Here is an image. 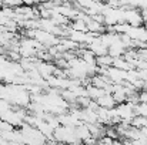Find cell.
Instances as JSON below:
<instances>
[{
	"label": "cell",
	"mask_w": 147,
	"mask_h": 145,
	"mask_svg": "<svg viewBox=\"0 0 147 145\" xmlns=\"http://www.w3.org/2000/svg\"><path fill=\"white\" fill-rule=\"evenodd\" d=\"M111 65H114V67H117V68H121V70H126V71H129V70L131 68L130 63L126 61L123 57H113V64H111Z\"/></svg>",
	"instance_id": "7"
},
{
	"label": "cell",
	"mask_w": 147,
	"mask_h": 145,
	"mask_svg": "<svg viewBox=\"0 0 147 145\" xmlns=\"http://www.w3.org/2000/svg\"><path fill=\"white\" fill-rule=\"evenodd\" d=\"M143 26L146 27V30H147V21H144V23H143Z\"/></svg>",
	"instance_id": "12"
},
{
	"label": "cell",
	"mask_w": 147,
	"mask_h": 145,
	"mask_svg": "<svg viewBox=\"0 0 147 145\" xmlns=\"http://www.w3.org/2000/svg\"><path fill=\"white\" fill-rule=\"evenodd\" d=\"M101 1H104V3H106V1H107V0H101Z\"/></svg>",
	"instance_id": "13"
},
{
	"label": "cell",
	"mask_w": 147,
	"mask_h": 145,
	"mask_svg": "<svg viewBox=\"0 0 147 145\" xmlns=\"http://www.w3.org/2000/svg\"><path fill=\"white\" fill-rule=\"evenodd\" d=\"M107 76L110 77L111 83L116 84V83H121L123 80L127 78V71L121 70V68H117L114 65H110V67H107Z\"/></svg>",
	"instance_id": "2"
},
{
	"label": "cell",
	"mask_w": 147,
	"mask_h": 145,
	"mask_svg": "<svg viewBox=\"0 0 147 145\" xmlns=\"http://www.w3.org/2000/svg\"><path fill=\"white\" fill-rule=\"evenodd\" d=\"M96 101H97V104L100 107H104V108H113V107H116V101H114V98L111 94H103V96H100L98 98H96Z\"/></svg>",
	"instance_id": "3"
},
{
	"label": "cell",
	"mask_w": 147,
	"mask_h": 145,
	"mask_svg": "<svg viewBox=\"0 0 147 145\" xmlns=\"http://www.w3.org/2000/svg\"><path fill=\"white\" fill-rule=\"evenodd\" d=\"M124 21L129 23L130 26H142L144 23V20L142 17L139 7H130V9L124 10Z\"/></svg>",
	"instance_id": "1"
},
{
	"label": "cell",
	"mask_w": 147,
	"mask_h": 145,
	"mask_svg": "<svg viewBox=\"0 0 147 145\" xmlns=\"http://www.w3.org/2000/svg\"><path fill=\"white\" fill-rule=\"evenodd\" d=\"M96 64L100 67H110L113 64V57L109 53L103 55H96Z\"/></svg>",
	"instance_id": "6"
},
{
	"label": "cell",
	"mask_w": 147,
	"mask_h": 145,
	"mask_svg": "<svg viewBox=\"0 0 147 145\" xmlns=\"http://www.w3.org/2000/svg\"><path fill=\"white\" fill-rule=\"evenodd\" d=\"M139 102H147V91L143 90L140 94H139Z\"/></svg>",
	"instance_id": "10"
},
{
	"label": "cell",
	"mask_w": 147,
	"mask_h": 145,
	"mask_svg": "<svg viewBox=\"0 0 147 145\" xmlns=\"http://www.w3.org/2000/svg\"><path fill=\"white\" fill-rule=\"evenodd\" d=\"M22 3H23V4H26V6H33V4H34V1H33V0H22Z\"/></svg>",
	"instance_id": "11"
},
{
	"label": "cell",
	"mask_w": 147,
	"mask_h": 145,
	"mask_svg": "<svg viewBox=\"0 0 147 145\" xmlns=\"http://www.w3.org/2000/svg\"><path fill=\"white\" fill-rule=\"evenodd\" d=\"M124 51H126V48L124 46L121 44V43H116V44H111V46H109V54L111 55V57H121L123 54H124Z\"/></svg>",
	"instance_id": "5"
},
{
	"label": "cell",
	"mask_w": 147,
	"mask_h": 145,
	"mask_svg": "<svg viewBox=\"0 0 147 145\" xmlns=\"http://www.w3.org/2000/svg\"><path fill=\"white\" fill-rule=\"evenodd\" d=\"M146 122H147V118L146 117H143V115H134V117L131 118V125L136 127V128H142V127H144Z\"/></svg>",
	"instance_id": "8"
},
{
	"label": "cell",
	"mask_w": 147,
	"mask_h": 145,
	"mask_svg": "<svg viewBox=\"0 0 147 145\" xmlns=\"http://www.w3.org/2000/svg\"><path fill=\"white\" fill-rule=\"evenodd\" d=\"M4 6H9V7H17V6H22V0H1Z\"/></svg>",
	"instance_id": "9"
},
{
	"label": "cell",
	"mask_w": 147,
	"mask_h": 145,
	"mask_svg": "<svg viewBox=\"0 0 147 145\" xmlns=\"http://www.w3.org/2000/svg\"><path fill=\"white\" fill-rule=\"evenodd\" d=\"M86 24H87V30H89V31L98 33V34H101V33L106 31V26H104L103 23H98L96 20H93V19H90Z\"/></svg>",
	"instance_id": "4"
}]
</instances>
